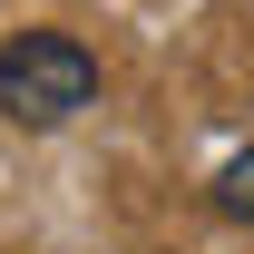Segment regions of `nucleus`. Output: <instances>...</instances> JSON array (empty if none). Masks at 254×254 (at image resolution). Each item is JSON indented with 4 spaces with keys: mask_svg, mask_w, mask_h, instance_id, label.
<instances>
[{
    "mask_svg": "<svg viewBox=\"0 0 254 254\" xmlns=\"http://www.w3.org/2000/svg\"><path fill=\"white\" fill-rule=\"evenodd\" d=\"M98 98V59L68 30H20L0 49V118L10 127H68Z\"/></svg>",
    "mask_w": 254,
    "mask_h": 254,
    "instance_id": "obj_1",
    "label": "nucleus"
},
{
    "mask_svg": "<svg viewBox=\"0 0 254 254\" xmlns=\"http://www.w3.org/2000/svg\"><path fill=\"white\" fill-rule=\"evenodd\" d=\"M215 215L254 225V147H245V157H225V166H215Z\"/></svg>",
    "mask_w": 254,
    "mask_h": 254,
    "instance_id": "obj_2",
    "label": "nucleus"
}]
</instances>
